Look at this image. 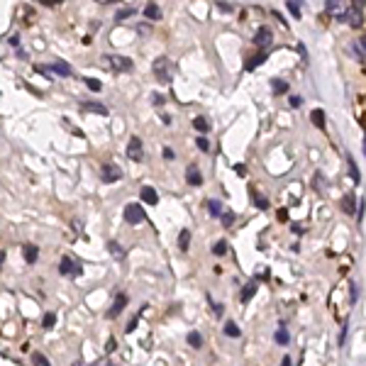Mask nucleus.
<instances>
[{
    "label": "nucleus",
    "mask_w": 366,
    "mask_h": 366,
    "mask_svg": "<svg viewBox=\"0 0 366 366\" xmlns=\"http://www.w3.org/2000/svg\"><path fill=\"white\" fill-rule=\"evenodd\" d=\"M100 66L110 68L115 74H125V71H132V59L120 56V54H110V56H103V59H100Z\"/></svg>",
    "instance_id": "obj_1"
},
{
    "label": "nucleus",
    "mask_w": 366,
    "mask_h": 366,
    "mask_svg": "<svg viewBox=\"0 0 366 366\" xmlns=\"http://www.w3.org/2000/svg\"><path fill=\"white\" fill-rule=\"evenodd\" d=\"M152 71H154L156 81L171 83V59H168V56H159L154 64H152Z\"/></svg>",
    "instance_id": "obj_2"
},
{
    "label": "nucleus",
    "mask_w": 366,
    "mask_h": 366,
    "mask_svg": "<svg viewBox=\"0 0 366 366\" xmlns=\"http://www.w3.org/2000/svg\"><path fill=\"white\" fill-rule=\"evenodd\" d=\"M125 220L130 222V225H139V222L147 220V212L142 210L139 203H127L125 205Z\"/></svg>",
    "instance_id": "obj_3"
},
{
    "label": "nucleus",
    "mask_w": 366,
    "mask_h": 366,
    "mask_svg": "<svg viewBox=\"0 0 366 366\" xmlns=\"http://www.w3.org/2000/svg\"><path fill=\"white\" fill-rule=\"evenodd\" d=\"M327 12L332 15V17H337V20H344V15H347V10H349V3L347 0H327Z\"/></svg>",
    "instance_id": "obj_4"
},
{
    "label": "nucleus",
    "mask_w": 366,
    "mask_h": 366,
    "mask_svg": "<svg viewBox=\"0 0 366 366\" xmlns=\"http://www.w3.org/2000/svg\"><path fill=\"white\" fill-rule=\"evenodd\" d=\"M59 271H61L64 276H81V264L74 261L71 256H64L61 264H59Z\"/></svg>",
    "instance_id": "obj_5"
},
{
    "label": "nucleus",
    "mask_w": 366,
    "mask_h": 366,
    "mask_svg": "<svg viewBox=\"0 0 366 366\" xmlns=\"http://www.w3.org/2000/svg\"><path fill=\"white\" fill-rule=\"evenodd\" d=\"M127 156H130L132 161H144V149H142L139 137H132V139H130V144H127Z\"/></svg>",
    "instance_id": "obj_6"
},
{
    "label": "nucleus",
    "mask_w": 366,
    "mask_h": 366,
    "mask_svg": "<svg viewBox=\"0 0 366 366\" xmlns=\"http://www.w3.org/2000/svg\"><path fill=\"white\" fill-rule=\"evenodd\" d=\"M344 20H347V25H349V27L359 30V27L364 25V15H361V10H359V8L349 5V10H347V15H344Z\"/></svg>",
    "instance_id": "obj_7"
},
{
    "label": "nucleus",
    "mask_w": 366,
    "mask_h": 366,
    "mask_svg": "<svg viewBox=\"0 0 366 366\" xmlns=\"http://www.w3.org/2000/svg\"><path fill=\"white\" fill-rule=\"evenodd\" d=\"M271 42H274V32H271L269 27H261V30L256 32V37H254V44L259 46V49H269Z\"/></svg>",
    "instance_id": "obj_8"
},
{
    "label": "nucleus",
    "mask_w": 366,
    "mask_h": 366,
    "mask_svg": "<svg viewBox=\"0 0 366 366\" xmlns=\"http://www.w3.org/2000/svg\"><path fill=\"white\" fill-rule=\"evenodd\" d=\"M100 178H103L105 183H115V181H120L122 178V171L115 166V164H105L103 171H100Z\"/></svg>",
    "instance_id": "obj_9"
},
{
    "label": "nucleus",
    "mask_w": 366,
    "mask_h": 366,
    "mask_svg": "<svg viewBox=\"0 0 366 366\" xmlns=\"http://www.w3.org/2000/svg\"><path fill=\"white\" fill-rule=\"evenodd\" d=\"M125 305H127V296H125V293H117V296H115V303H112V308L110 310H108V318H117V315H120L122 310H125Z\"/></svg>",
    "instance_id": "obj_10"
},
{
    "label": "nucleus",
    "mask_w": 366,
    "mask_h": 366,
    "mask_svg": "<svg viewBox=\"0 0 366 366\" xmlns=\"http://www.w3.org/2000/svg\"><path fill=\"white\" fill-rule=\"evenodd\" d=\"M139 196H142V203H147V205H156L159 203V193L152 186H144V188L139 190Z\"/></svg>",
    "instance_id": "obj_11"
},
{
    "label": "nucleus",
    "mask_w": 366,
    "mask_h": 366,
    "mask_svg": "<svg viewBox=\"0 0 366 366\" xmlns=\"http://www.w3.org/2000/svg\"><path fill=\"white\" fill-rule=\"evenodd\" d=\"M83 112H93V115H108V108L103 103H81Z\"/></svg>",
    "instance_id": "obj_12"
},
{
    "label": "nucleus",
    "mask_w": 366,
    "mask_h": 366,
    "mask_svg": "<svg viewBox=\"0 0 366 366\" xmlns=\"http://www.w3.org/2000/svg\"><path fill=\"white\" fill-rule=\"evenodd\" d=\"M186 181H188L190 186H200V183H203V176H200L198 166H188V168H186Z\"/></svg>",
    "instance_id": "obj_13"
},
{
    "label": "nucleus",
    "mask_w": 366,
    "mask_h": 366,
    "mask_svg": "<svg viewBox=\"0 0 366 366\" xmlns=\"http://www.w3.org/2000/svg\"><path fill=\"white\" fill-rule=\"evenodd\" d=\"M144 17H147V20H161V8H159L156 3H147Z\"/></svg>",
    "instance_id": "obj_14"
},
{
    "label": "nucleus",
    "mask_w": 366,
    "mask_h": 366,
    "mask_svg": "<svg viewBox=\"0 0 366 366\" xmlns=\"http://www.w3.org/2000/svg\"><path fill=\"white\" fill-rule=\"evenodd\" d=\"M22 256L27 264H34L37 261V256H39V249L37 247H32V244H27V247H22Z\"/></svg>",
    "instance_id": "obj_15"
},
{
    "label": "nucleus",
    "mask_w": 366,
    "mask_h": 366,
    "mask_svg": "<svg viewBox=\"0 0 366 366\" xmlns=\"http://www.w3.org/2000/svg\"><path fill=\"white\" fill-rule=\"evenodd\" d=\"M254 296H256V281H252V283H247L242 288V303H249Z\"/></svg>",
    "instance_id": "obj_16"
},
{
    "label": "nucleus",
    "mask_w": 366,
    "mask_h": 366,
    "mask_svg": "<svg viewBox=\"0 0 366 366\" xmlns=\"http://www.w3.org/2000/svg\"><path fill=\"white\" fill-rule=\"evenodd\" d=\"M54 71H56V76H64V78L74 76L71 66H68V64H64V61H54Z\"/></svg>",
    "instance_id": "obj_17"
},
{
    "label": "nucleus",
    "mask_w": 366,
    "mask_h": 366,
    "mask_svg": "<svg viewBox=\"0 0 366 366\" xmlns=\"http://www.w3.org/2000/svg\"><path fill=\"white\" fill-rule=\"evenodd\" d=\"M188 244H190V230H181V234H178V249L188 252Z\"/></svg>",
    "instance_id": "obj_18"
},
{
    "label": "nucleus",
    "mask_w": 366,
    "mask_h": 366,
    "mask_svg": "<svg viewBox=\"0 0 366 366\" xmlns=\"http://www.w3.org/2000/svg\"><path fill=\"white\" fill-rule=\"evenodd\" d=\"M310 120H312V125H315L318 130H325V112H322L320 108L310 112Z\"/></svg>",
    "instance_id": "obj_19"
},
{
    "label": "nucleus",
    "mask_w": 366,
    "mask_h": 366,
    "mask_svg": "<svg viewBox=\"0 0 366 366\" xmlns=\"http://www.w3.org/2000/svg\"><path fill=\"white\" fill-rule=\"evenodd\" d=\"M271 88H274L276 95H283V93H288V83L281 81V78H274V81H271Z\"/></svg>",
    "instance_id": "obj_20"
},
{
    "label": "nucleus",
    "mask_w": 366,
    "mask_h": 366,
    "mask_svg": "<svg viewBox=\"0 0 366 366\" xmlns=\"http://www.w3.org/2000/svg\"><path fill=\"white\" fill-rule=\"evenodd\" d=\"M34 71H37V74H42V76L44 78H54V64H52V66H49V64H37V66H34Z\"/></svg>",
    "instance_id": "obj_21"
},
{
    "label": "nucleus",
    "mask_w": 366,
    "mask_h": 366,
    "mask_svg": "<svg viewBox=\"0 0 366 366\" xmlns=\"http://www.w3.org/2000/svg\"><path fill=\"white\" fill-rule=\"evenodd\" d=\"M300 3H303V0H286V5H288L290 15H293L296 20H300V17H303V12H300Z\"/></svg>",
    "instance_id": "obj_22"
},
{
    "label": "nucleus",
    "mask_w": 366,
    "mask_h": 366,
    "mask_svg": "<svg viewBox=\"0 0 366 366\" xmlns=\"http://www.w3.org/2000/svg\"><path fill=\"white\" fill-rule=\"evenodd\" d=\"M208 212H210L212 217H220L222 215V203L220 200H215V198L208 200Z\"/></svg>",
    "instance_id": "obj_23"
},
{
    "label": "nucleus",
    "mask_w": 366,
    "mask_h": 366,
    "mask_svg": "<svg viewBox=\"0 0 366 366\" xmlns=\"http://www.w3.org/2000/svg\"><path fill=\"white\" fill-rule=\"evenodd\" d=\"M193 127H196L200 134L210 132V125H208V120H205V117H196V120H193Z\"/></svg>",
    "instance_id": "obj_24"
},
{
    "label": "nucleus",
    "mask_w": 366,
    "mask_h": 366,
    "mask_svg": "<svg viewBox=\"0 0 366 366\" xmlns=\"http://www.w3.org/2000/svg\"><path fill=\"white\" fill-rule=\"evenodd\" d=\"M266 56H269L266 52H261V54H256L252 61H247V71H252V68H256L259 64H264V61H266Z\"/></svg>",
    "instance_id": "obj_25"
},
{
    "label": "nucleus",
    "mask_w": 366,
    "mask_h": 366,
    "mask_svg": "<svg viewBox=\"0 0 366 366\" xmlns=\"http://www.w3.org/2000/svg\"><path fill=\"white\" fill-rule=\"evenodd\" d=\"M312 186H315V190H318V193H325V190H327V181L322 178V174H315V178H312Z\"/></svg>",
    "instance_id": "obj_26"
},
{
    "label": "nucleus",
    "mask_w": 366,
    "mask_h": 366,
    "mask_svg": "<svg viewBox=\"0 0 366 366\" xmlns=\"http://www.w3.org/2000/svg\"><path fill=\"white\" fill-rule=\"evenodd\" d=\"M188 344L193 347V349H200V347H203V337H200V332H196V330L188 332Z\"/></svg>",
    "instance_id": "obj_27"
},
{
    "label": "nucleus",
    "mask_w": 366,
    "mask_h": 366,
    "mask_svg": "<svg viewBox=\"0 0 366 366\" xmlns=\"http://www.w3.org/2000/svg\"><path fill=\"white\" fill-rule=\"evenodd\" d=\"M252 198H254V203H256V208L259 210H266L269 208V200L261 196V193H256V190H252Z\"/></svg>",
    "instance_id": "obj_28"
},
{
    "label": "nucleus",
    "mask_w": 366,
    "mask_h": 366,
    "mask_svg": "<svg viewBox=\"0 0 366 366\" xmlns=\"http://www.w3.org/2000/svg\"><path fill=\"white\" fill-rule=\"evenodd\" d=\"M222 332L227 334V337H234V339H237V337H239V334H242V330H239V327H237V325H234V322H227V325H225V330H222Z\"/></svg>",
    "instance_id": "obj_29"
},
{
    "label": "nucleus",
    "mask_w": 366,
    "mask_h": 366,
    "mask_svg": "<svg viewBox=\"0 0 366 366\" xmlns=\"http://www.w3.org/2000/svg\"><path fill=\"white\" fill-rule=\"evenodd\" d=\"M108 249H110V254L115 256V259H125V249H122L117 242H110L108 244Z\"/></svg>",
    "instance_id": "obj_30"
},
{
    "label": "nucleus",
    "mask_w": 366,
    "mask_h": 366,
    "mask_svg": "<svg viewBox=\"0 0 366 366\" xmlns=\"http://www.w3.org/2000/svg\"><path fill=\"white\" fill-rule=\"evenodd\" d=\"M212 254H215V256H225V254H227V242H225V239L215 242V247H212Z\"/></svg>",
    "instance_id": "obj_31"
},
{
    "label": "nucleus",
    "mask_w": 366,
    "mask_h": 366,
    "mask_svg": "<svg viewBox=\"0 0 366 366\" xmlns=\"http://www.w3.org/2000/svg\"><path fill=\"white\" fill-rule=\"evenodd\" d=\"M342 208H344V212H356V208H354V196H347V198L342 200Z\"/></svg>",
    "instance_id": "obj_32"
},
{
    "label": "nucleus",
    "mask_w": 366,
    "mask_h": 366,
    "mask_svg": "<svg viewBox=\"0 0 366 366\" xmlns=\"http://www.w3.org/2000/svg\"><path fill=\"white\" fill-rule=\"evenodd\" d=\"M274 339H276L278 344H288V339H290V337H288V332H286V330L281 327V330H278V332L274 334Z\"/></svg>",
    "instance_id": "obj_33"
},
{
    "label": "nucleus",
    "mask_w": 366,
    "mask_h": 366,
    "mask_svg": "<svg viewBox=\"0 0 366 366\" xmlns=\"http://www.w3.org/2000/svg\"><path fill=\"white\" fill-rule=\"evenodd\" d=\"M54 322H56V315L54 312H46L44 320H42V325H44V330H52V327H54Z\"/></svg>",
    "instance_id": "obj_34"
},
{
    "label": "nucleus",
    "mask_w": 366,
    "mask_h": 366,
    "mask_svg": "<svg viewBox=\"0 0 366 366\" xmlns=\"http://www.w3.org/2000/svg\"><path fill=\"white\" fill-rule=\"evenodd\" d=\"M196 144H198L200 152H210V142H208L205 137H198V139H196Z\"/></svg>",
    "instance_id": "obj_35"
},
{
    "label": "nucleus",
    "mask_w": 366,
    "mask_h": 366,
    "mask_svg": "<svg viewBox=\"0 0 366 366\" xmlns=\"http://www.w3.org/2000/svg\"><path fill=\"white\" fill-rule=\"evenodd\" d=\"M220 220H222V225H225V227H230V225L234 222V212H222Z\"/></svg>",
    "instance_id": "obj_36"
},
{
    "label": "nucleus",
    "mask_w": 366,
    "mask_h": 366,
    "mask_svg": "<svg viewBox=\"0 0 366 366\" xmlns=\"http://www.w3.org/2000/svg\"><path fill=\"white\" fill-rule=\"evenodd\" d=\"M349 174H352V181L359 183V168H356V164L352 161V159H349Z\"/></svg>",
    "instance_id": "obj_37"
},
{
    "label": "nucleus",
    "mask_w": 366,
    "mask_h": 366,
    "mask_svg": "<svg viewBox=\"0 0 366 366\" xmlns=\"http://www.w3.org/2000/svg\"><path fill=\"white\" fill-rule=\"evenodd\" d=\"M161 152H164V159H166V161H174V159H176V152H174L171 147H164Z\"/></svg>",
    "instance_id": "obj_38"
},
{
    "label": "nucleus",
    "mask_w": 366,
    "mask_h": 366,
    "mask_svg": "<svg viewBox=\"0 0 366 366\" xmlns=\"http://www.w3.org/2000/svg\"><path fill=\"white\" fill-rule=\"evenodd\" d=\"M86 86H88L90 90H100L103 86H100V81H95V78H86Z\"/></svg>",
    "instance_id": "obj_39"
},
{
    "label": "nucleus",
    "mask_w": 366,
    "mask_h": 366,
    "mask_svg": "<svg viewBox=\"0 0 366 366\" xmlns=\"http://www.w3.org/2000/svg\"><path fill=\"white\" fill-rule=\"evenodd\" d=\"M115 349H117V342H115V337H110V339H108V344H105V352H108V354H112Z\"/></svg>",
    "instance_id": "obj_40"
},
{
    "label": "nucleus",
    "mask_w": 366,
    "mask_h": 366,
    "mask_svg": "<svg viewBox=\"0 0 366 366\" xmlns=\"http://www.w3.org/2000/svg\"><path fill=\"white\" fill-rule=\"evenodd\" d=\"M130 15H134V10H127V8H125V10H120L117 15H115V17H117V20H127Z\"/></svg>",
    "instance_id": "obj_41"
},
{
    "label": "nucleus",
    "mask_w": 366,
    "mask_h": 366,
    "mask_svg": "<svg viewBox=\"0 0 366 366\" xmlns=\"http://www.w3.org/2000/svg\"><path fill=\"white\" fill-rule=\"evenodd\" d=\"M32 361H37V364H49V359H46L44 354H32Z\"/></svg>",
    "instance_id": "obj_42"
},
{
    "label": "nucleus",
    "mask_w": 366,
    "mask_h": 366,
    "mask_svg": "<svg viewBox=\"0 0 366 366\" xmlns=\"http://www.w3.org/2000/svg\"><path fill=\"white\" fill-rule=\"evenodd\" d=\"M42 5H46V8H52V5H61L64 0H39Z\"/></svg>",
    "instance_id": "obj_43"
},
{
    "label": "nucleus",
    "mask_w": 366,
    "mask_h": 366,
    "mask_svg": "<svg viewBox=\"0 0 366 366\" xmlns=\"http://www.w3.org/2000/svg\"><path fill=\"white\" fill-rule=\"evenodd\" d=\"M352 5H354V8H359V10H364V8H366V0H352Z\"/></svg>",
    "instance_id": "obj_44"
},
{
    "label": "nucleus",
    "mask_w": 366,
    "mask_h": 366,
    "mask_svg": "<svg viewBox=\"0 0 366 366\" xmlns=\"http://www.w3.org/2000/svg\"><path fill=\"white\" fill-rule=\"evenodd\" d=\"M278 220L286 222V220H288V212H286V210H278Z\"/></svg>",
    "instance_id": "obj_45"
},
{
    "label": "nucleus",
    "mask_w": 366,
    "mask_h": 366,
    "mask_svg": "<svg viewBox=\"0 0 366 366\" xmlns=\"http://www.w3.org/2000/svg\"><path fill=\"white\" fill-rule=\"evenodd\" d=\"M300 103H303V100H300L298 95H293V98H290V105H293V108H298Z\"/></svg>",
    "instance_id": "obj_46"
},
{
    "label": "nucleus",
    "mask_w": 366,
    "mask_h": 366,
    "mask_svg": "<svg viewBox=\"0 0 366 366\" xmlns=\"http://www.w3.org/2000/svg\"><path fill=\"white\" fill-rule=\"evenodd\" d=\"M234 171H237V174H239V176H244V174H247V168H244L242 164H237V166H234Z\"/></svg>",
    "instance_id": "obj_47"
},
{
    "label": "nucleus",
    "mask_w": 366,
    "mask_h": 366,
    "mask_svg": "<svg viewBox=\"0 0 366 366\" xmlns=\"http://www.w3.org/2000/svg\"><path fill=\"white\" fill-rule=\"evenodd\" d=\"M10 44H12V46L20 44V37H17V34H12V37H10Z\"/></svg>",
    "instance_id": "obj_48"
},
{
    "label": "nucleus",
    "mask_w": 366,
    "mask_h": 366,
    "mask_svg": "<svg viewBox=\"0 0 366 366\" xmlns=\"http://www.w3.org/2000/svg\"><path fill=\"white\" fill-rule=\"evenodd\" d=\"M212 310H215V315H222V305L220 303H215V305H212Z\"/></svg>",
    "instance_id": "obj_49"
},
{
    "label": "nucleus",
    "mask_w": 366,
    "mask_h": 366,
    "mask_svg": "<svg viewBox=\"0 0 366 366\" xmlns=\"http://www.w3.org/2000/svg\"><path fill=\"white\" fill-rule=\"evenodd\" d=\"M93 3H98V5H110V3H115V0H93Z\"/></svg>",
    "instance_id": "obj_50"
},
{
    "label": "nucleus",
    "mask_w": 366,
    "mask_h": 366,
    "mask_svg": "<svg viewBox=\"0 0 366 366\" xmlns=\"http://www.w3.org/2000/svg\"><path fill=\"white\" fill-rule=\"evenodd\" d=\"M152 100H154V105H161V103H164V98H161V95H154Z\"/></svg>",
    "instance_id": "obj_51"
},
{
    "label": "nucleus",
    "mask_w": 366,
    "mask_h": 366,
    "mask_svg": "<svg viewBox=\"0 0 366 366\" xmlns=\"http://www.w3.org/2000/svg\"><path fill=\"white\" fill-rule=\"evenodd\" d=\"M3 264H5V252H0V271H3Z\"/></svg>",
    "instance_id": "obj_52"
},
{
    "label": "nucleus",
    "mask_w": 366,
    "mask_h": 366,
    "mask_svg": "<svg viewBox=\"0 0 366 366\" xmlns=\"http://www.w3.org/2000/svg\"><path fill=\"white\" fill-rule=\"evenodd\" d=\"M364 154H366V137H364Z\"/></svg>",
    "instance_id": "obj_53"
}]
</instances>
